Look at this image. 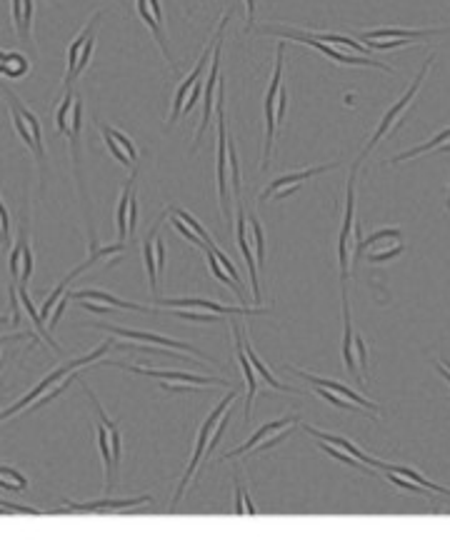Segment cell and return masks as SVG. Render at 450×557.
I'll return each mask as SVG.
<instances>
[{"mask_svg":"<svg viewBox=\"0 0 450 557\" xmlns=\"http://www.w3.org/2000/svg\"><path fill=\"white\" fill-rule=\"evenodd\" d=\"M3 90L5 100H8V108H10V120H13V128L15 133H18V138L23 140V145H28L30 150H33L35 160H38V168H40V178H43V185L40 188H45V178H48V150H45V140H43V125H40L38 115L33 113V110L28 108V105H23L18 100V95L13 93L10 88H0Z\"/></svg>","mask_w":450,"mask_h":557,"instance_id":"52a82bcc","label":"cell"},{"mask_svg":"<svg viewBox=\"0 0 450 557\" xmlns=\"http://www.w3.org/2000/svg\"><path fill=\"white\" fill-rule=\"evenodd\" d=\"M433 60H435V53H430L428 58H425V63H423V68L418 70V75L413 78V83L405 88V93L400 95L398 100H395L393 105H390L388 110H385V115L380 118V123H378V128H375V133L370 135V140L365 143V148H363V153H360V158H358V163H363L365 158H368L370 153H373L375 148L380 145V140H385L388 135H393L395 130L403 125V120H405V113H408L410 108H413V103H415V98H418V90H420V85H423V80L428 78V73H430V68H433Z\"/></svg>","mask_w":450,"mask_h":557,"instance_id":"8992f818","label":"cell"},{"mask_svg":"<svg viewBox=\"0 0 450 557\" xmlns=\"http://www.w3.org/2000/svg\"><path fill=\"white\" fill-rule=\"evenodd\" d=\"M83 385L85 395H88L90 405H93L95 413V440H98V453H100V463H103V475H105V495L113 493L115 488V478H118L120 470V460H123V435H120V428L115 425V420L108 418V413L103 410L100 400L95 398L93 390Z\"/></svg>","mask_w":450,"mask_h":557,"instance_id":"3957f363","label":"cell"},{"mask_svg":"<svg viewBox=\"0 0 450 557\" xmlns=\"http://www.w3.org/2000/svg\"><path fill=\"white\" fill-rule=\"evenodd\" d=\"M33 15V0H10V18H13L15 35H18V40H23L30 50H33Z\"/></svg>","mask_w":450,"mask_h":557,"instance_id":"f546056e","label":"cell"},{"mask_svg":"<svg viewBox=\"0 0 450 557\" xmlns=\"http://www.w3.org/2000/svg\"><path fill=\"white\" fill-rule=\"evenodd\" d=\"M248 233H250V245H253V255H255V263L260 265V270L265 268V230L260 225L258 215L250 210L248 213Z\"/></svg>","mask_w":450,"mask_h":557,"instance_id":"d590c367","label":"cell"},{"mask_svg":"<svg viewBox=\"0 0 450 557\" xmlns=\"http://www.w3.org/2000/svg\"><path fill=\"white\" fill-rule=\"evenodd\" d=\"M3 63H5V50H0V75H3Z\"/></svg>","mask_w":450,"mask_h":557,"instance_id":"f907efd6","label":"cell"},{"mask_svg":"<svg viewBox=\"0 0 450 557\" xmlns=\"http://www.w3.org/2000/svg\"><path fill=\"white\" fill-rule=\"evenodd\" d=\"M168 215V210H165L163 215L158 218V223L153 225V228L145 233L143 238V260H145V273H148V285H150V293H153V298L158 295V258H155V235H158L160 230V223H163V218Z\"/></svg>","mask_w":450,"mask_h":557,"instance_id":"1f68e13d","label":"cell"},{"mask_svg":"<svg viewBox=\"0 0 450 557\" xmlns=\"http://www.w3.org/2000/svg\"><path fill=\"white\" fill-rule=\"evenodd\" d=\"M235 240H238V250L243 253L245 268L250 275V288H253V300L250 303L260 305V280H258V263H255L253 245H250L248 233V213L243 208V200H235Z\"/></svg>","mask_w":450,"mask_h":557,"instance_id":"ffe728a7","label":"cell"},{"mask_svg":"<svg viewBox=\"0 0 450 557\" xmlns=\"http://www.w3.org/2000/svg\"><path fill=\"white\" fill-rule=\"evenodd\" d=\"M445 208L450 210V188H448V200H445Z\"/></svg>","mask_w":450,"mask_h":557,"instance_id":"f5cc1de1","label":"cell"},{"mask_svg":"<svg viewBox=\"0 0 450 557\" xmlns=\"http://www.w3.org/2000/svg\"><path fill=\"white\" fill-rule=\"evenodd\" d=\"M318 448L323 450V453H328L333 460H340V463L350 465V468L360 470V473H370V475H373V470H368V465H363V463H360V460H355L353 455H348V453H345V450H340V448H335V445L325 443V440H318Z\"/></svg>","mask_w":450,"mask_h":557,"instance_id":"60d3db41","label":"cell"},{"mask_svg":"<svg viewBox=\"0 0 450 557\" xmlns=\"http://www.w3.org/2000/svg\"><path fill=\"white\" fill-rule=\"evenodd\" d=\"M168 210H170V213H173V215H175V218H180V220H183V223H185V225H188V228H190V230H193V233H195V235H198V238H200V240H203V243H205V245H208V248H210V250H215V248H218V245H215V240H213V235H210V233H208V230H205V228H203V225H200V220H198V218H193V215H190V213H188V210H183V208H168Z\"/></svg>","mask_w":450,"mask_h":557,"instance_id":"f35d334b","label":"cell"},{"mask_svg":"<svg viewBox=\"0 0 450 557\" xmlns=\"http://www.w3.org/2000/svg\"><path fill=\"white\" fill-rule=\"evenodd\" d=\"M283 70H285V40H280L278 50H275V68L270 75V85L265 90V140H263V163L260 170L270 168V160H273V148H275V135H278L280 120L285 118V108H288V90L283 85Z\"/></svg>","mask_w":450,"mask_h":557,"instance_id":"277c9868","label":"cell"},{"mask_svg":"<svg viewBox=\"0 0 450 557\" xmlns=\"http://www.w3.org/2000/svg\"><path fill=\"white\" fill-rule=\"evenodd\" d=\"M443 368L448 370V373H450V360H443Z\"/></svg>","mask_w":450,"mask_h":557,"instance_id":"816d5d0a","label":"cell"},{"mask_svg":"<svg viewBox=\"0 0 450 557\" xmlns=\"http://www.w3.org/2000/svg\"><path fill=\"white\" fill-rule=\"evenodd\" d=\"M215 128H218V165H215V178H218V203L223 218L233 220V210H230V160H228V118H225V85L220 78V93L215 98Z\"/></svg>","mask_w":450,"mask_h":557,"instance_id":"8fae6325","label":"cell"},{"mask_svg":"<svg viewBox=\"0 0 450 557\" xmlns=\"http://www.w3.org/2000/svg\"><path fill=\"white\" fill-rule=\"evenodd\" d=\"M433 150H443V153H450V125H448V128L440 130V133H435L430 140H425L423 145H415V148L405 150V153L393 155L388 163L398 165V163H403V160L418 158V155H425V153H433Z\"/></svg>","mask_w":450,"mask_h":557,"instance_id":"d6a6232c","label":"cell"},{"mask_svg":"<svg viewBox=\"0 0 450 557\" xmlns=\"http://www.w3.org/2000/svg\"><path fill=\"white\" fill-rule=\"evenodd\" d=\"M113 348H115V343H113V340H108V343H103L100 348H95L93 353L83 355V358H78V360H70V363L55 368L53 373L45 375V378L40 380V383L35 385L33 390H28V393H25L23 398L18 400V403H13L8 410H3V413H0V423H3V420H8L10 415H18L20 410H25V408L38 410L40 405L55 400L60 393H65V388H68L73 380H78V370L88 368V365H93V363H100V360L105 358V353H110Z\"/></svg>","mask_w":450,"mask_h":557,"instance_id":"6da1fadb","label":"cell"},{"mask_svg":"<svg viewBox=\"0 0 450 557\" xmlns=\"http://www.w3.org/2000/svg\"><path fill=\"white\" fill-rule=\"evenodd\" d=\"M298 423H300L298 415H288V418L270 420V423L260 425V428L255 430V433L250 435V438L245 440V443L240 445V448H235V450H230V453H225L223 460H233V458H238V455L250 453V450H255V448H258V445H263L265 440H270V438H273V435L283 433L285 428H295V425H298Z\"/></svg>","mask_w":450,"mask_h":557,"instance_id":"f1b7e54d","label":"cell"},{"mask_svg":"<svg viewBox=\"0 0 450 557\" xmlns=\"http://www.w3.org/2000/svg\"><path fill=\"white\" fill-rule=\"evenodd\" d=\"M315 393H318L323 400H328V403L333 405V408H338V410H350V413H353V410H360L355 403H350V400L340 398V395L330 393V390H325V388H315Z\"/></svg>","mask_w":450,"mask_h":557,"instance_id":"7bdbcfd3","label":"cell"},{"mask_svg":"<svg viewBox=\"0 0 450 557\" xmlns=\"http://www.w3.org/2000/svg\"><path fill=\"white\" fill-rule=\"evenodd\" d=\"M90 328H98V330H108V333L118 335L123 340H135V343H143L150 345V348H170V350H183V353L195 355V358H208L205 353H200L198 348L193 345L183 343V340H173V338H165V335L158 333H150V330H135V328H120V325H105V323H90Z\"/></svg>","mask_w":450,"mask_h":557,"instance_id":"e0dca14e","label":"cell"},{"mask_svg":"<svg viewBox=\"0 0 450 557\" xmlns=\"http://www.w3.org/2000/svg\"><path fill=\"white\" fill-rule=\"evenodd\" d=\"M103 365H110V368H120L128 370L133 375H143V378H153L158 380L160 388L168 390V393H185V390H198V388H233L230 380L223 378H203V375H193V373H180V370H155V368H143V365H125L118 363V360H100Z\"/></svg>","mask_w":450,"mask_h":557,"instance_id":"9c48e42d","label":"cell"},{"mask_svg":"<svg viewBox=\"0 0 450 557\" xmlns=\"http://www.w3.org/2000/svg\"><path fill=\"white\" fill-rule=\"evenodd\" d=\"M450 33V28H375L360 33V43L368 45L370 50H398L405 45L423 43V40L435 38V35Z\"/></svg>","mask_w":450,"mask_h":557,"instance_id":"7c38bea8","label":"cell"},{"mask_svg":"<svg viewBox=\"0 0 450 557\" xmlns=\"http://www.w3.org/2000/svg\"><path fill=\"white\" fill-rule=\"evenodd\" d=\"M65 510L70 513H125V510H135L143 508V505H153L155 500L150 495H143V498H125V500H90V503H75V500L63 498Z\"/></svg>","mask_w":450,"mask_h":557,"instance_id":"484cf974","label":"cell"},{"mask_svg":"<svg viewBox=\"0 0 450 557\" xmlns=\"http://www.w3.org/2000/svg\"><path fill=\"white\" fill-rule=\"evenodd\" d=\"M8 268H10V280H13V285H25L30 280V275H33L35 255H33V248H30L28 223L20 228L18 240H15L13 250H10Z\"/></svg>","mask_w":450,"mask_h":557,"instance_id":"7402d4cb","label":"cell"},{"mask_svg":"<svg viewBox=\"0 0 450 557\" xmlns=\"http://www.w3.org/2000/svg\"><path fill=\"white\" fill-rule=\"evenodd\" d=\"M255 8H258V0H245V10H248V30L255 28Z\"/></svg>","mask_w":450,"mask_h":557,"instance_id":"c3c4849f","label":"cell"},{"mask_svg":"<svg viewBox=\"0 0 450 557\" xmlns=\"http://www.w3.org/2000/svg\"><path fill=\"white\" fill-rule=\"evenodd\" d=\"M155 305L168 310H198V313H213V315H223V318H235V315H245V318H250V315L273 313V308H245V305L213 303V300H205V298H160V295H155Z\"/></svg>","mask_w":450,"mask_h":557,"instance_id":"2e32d148","label":"cell"},{"mask_svg":"<svg viewBox=\"0 0 450 557\" xmlns=\"http://www.w3.org/2000/svg\"><path fill=\"white\" fill-rule=\"evenodd\" d=\"M168 218H170V225H173V228H175V233H180V235H183V238H185V240H190V243H193V245H195V248H200V250H208V245H205V243H203V240H200V238H198V235H195V233H193V230H190V228H188V225H185V223H183V220H180V218H175V215H173V213H170V210H168Z\"/></svg>","mask_w":450,"mask_h":557,"instance_id":"b9f144b4","label":"cell"},{"mask_svg":"<svg viewBox=\"0 0 450 557\" xmlns=\"http://www.w3.org/2000/svg\"><path fill=\"white\" fill-rule=\"evenodd\" d=\"M95 128L100 130V135H103L105 140V148L110 150V155H113L115 160H118L123 168L133 170L135 168V160H138V150H135V143L128 138V135L123 133V130L113 128V125L103 123V120H98L95 123Z\"/></svg>","mask_w":450,"mask_h":557,"instance_id":"cb8c5ba5","label":"cell"},{"mask_svg":"<svg viewBox=\"0 0 450 557\" xmlns=\"http://www.w3.org/2000/svg\"><path fill=\"white\" fill-rule=\"evenodd\" d=\"M435 370H438V373H440V375H443V378H445V380H448V385H450V373H448V370H445V368H443V365H440V363H438V360H435Z\"/></svg>","mask_w":450,"mask_h":557,"instance_id":"681fc988","label":"cell"},{"mask_svg":"<svg viewBox=\"0 0 450 557\" xmlns=\"http://www.w3.org/2000/svg\"><path fill=\"white\" fill-rule=\"evenodd\" d=\"M300 428L305 430L308 435H313L315 440H325V443H330V445H335V448H340V450H345L348 455H353L355 460H360L363 465H368V468H373V470H378V473H390L393 470V465L390 463H380V460H375L373 455H368V453H363V450L358 448V445H353L350 443L348 438H343V435H333V433H323V430H318V428H310V425H300Z\"/></svg>","mask_w":450,"mask_h":557,"instance_id":"83f0119b","label":"cell"},{"mask_svg":"<svg viewBox=\"0 0 450 557\" xmlns=\"http://www.w3.org/2000/svg\"><path fill=\"white\" fill-rule=\"evenodd\" d=\"M360 163L355 160L350 168L348 185H345V210H343V223H340L338 233V268H340V288H348L350 278V263H353V250L363 235H360L358 218H355V180H358Z\"/></svg>","mask_w":450,"mask_h":557,"instance_id":"ba28073f","label":"cell"},{"mask_svg":"<svg viewBox=\"0 0 450 557\" xmlns=\"http://www.w3.org/2000/svg\"><path fill=\"white\" fill-rule=\"evenodd\" d=\"M285 370H290L293 375H298V378H303V380H308L313 388H325V390H330V393H335V395H340V398H345V400H350V403H355L358 405L360 410H368L370 413V418H378L380 415V408L378 405L373 403V400H368V398H363V395H358L355 390H350L348 385H343V383H338V380H330V378H318V375H313V373H305V370H300V368H293V365H285Z\"/></svg>","mask_w":450,"mask_h":557,"instance_id":"603a6c76","label":"cell"},{"mask_svg":"<svg viewBox=\"0 0 450 557\" xmlns=\"http://www.w3.org/2000/svg\"><path fill=\"white\" fill-rule=\"evenodd\" d=\"M233 13H235V8L225 10L223 20H220V25H218V28H215V33H213V38H210V43L205 45L203 53H200V60H198V63H195V68L190 70L188 75H185V80L178 85V90H175L173 105H170L168 128H173V125L178 123L180 115H188L190 110H193L195 105L200 103V90H203V83H205L203 73H205V70H208L210 58H213V50H215V45H218V40L225 38V28H228V23H230V18H233Z\"/></svg>","mask_w":450,"mask_h":557,"instance_id":"7a4b0ae2","label":"cell"},{"mask_svg":"<svg viewBox=\"0 0 450 557\" xmlns=\"http://www.w3.org/2000/svg\"><path fill=\"white\" fill-rule=\"evenodd\" d=\"M400 253H405V243H403V233L398 228H383L370 233L368 238H360L355 243L353 258H360L365 255V260L373 265L378 263H388V260L398 258Z\"/></svg>","mask_w":450,"mask_h":557,"instance_id":"5bb4252c","label":"cell"},{"mask_svg":"<svg viewBox=\"0 0 450 557\" xmlns=\"http://www.w3.org/2000/svg\"><path fill=\"white\" fill-rule=\"evenodd\" d=\"M138 165L130 170V178L125 180L123 190H120L118 198V210H115V230H118V243H125L135 235L140 223V210H138V190H135V183H138Z\"/></svg>","mask_w":450,"mask_h":557,"instance_id":"9a60e30c","label":"cell"},{"mask_svg":"<svg viewBox=\"0 0 450 557\" xmlns=\"http://www.w3.org/2000/svg\"><path fill=\"white\" fill-rule=\"evenodd\" d=\"M230 330H233V338H235V358H238V365H240V370H243V380H245L243 418L250 420V413H253V400H255V395H258V375H255L253 365H250L248 355H245V348H243L245 330L240 328L238 320H230Z\"/></svg>","mask_w":450,"mask_h":557,"instance_id":"d4e9b609","label":"cell"},{"mask_svg":"<svg viewBox=\"0 0 450 557\" xmlns=\"http://www.w3.org/2000/svg\"><path fill=\"white\" fill-rule=\"evenodd\" d=\"M255 33L275 35V38H280V40H295V43H303V45H308V48L318 50L320 55L330 58L333 63L350 65V68H378V70H383V73H393L390 65L368 58V55H355V53H348V50H343V48H335V45L320 43V40H315L313 35H310V30L278 28V25H260V28H255Z\"/></svg>","mask_w":450,"mask_h":557,"instance_id":"5b68a950","label":"cell"},{"mask_svg":"<svg viewBox=\"0 0 450 557\" xmlns=\"http://www.w3.org/2000/svg\"><path fill=\"white\" fill-rule=\"evenodd\" d=\"M10 243V210L0 198V248Z\"/></svg>","mask_w":450,"mask_h":557,"instance_id":"ee69618b","label":"cell"},{"mask_svg":"<svg viewBox=\"0 0 450 557\" xmlns=\"http://www.w3.org/2000/svg\"><path fill=\"white\" fill-rule=\"evenodd\" d=\"M0 478H5V480H13V483H18L20 488L23 490H28V480H25V475L20 473V470H15V468H10V465H0Z\"/></svg>","mask_w":450,"mask_h":557,"instance_id":"bcb514c9","label":"cell"},{"mask_svg":"<svg viewBox=\"0 0 450 557\" xmlns=\"http://www.w3.org/2000/svg\"><path fill=\"white\" fill-rule=\"evenodd\" d=\"M235 398H238V393H235V388H230V393L225 395L223 400H220L218 405H215L213 410H210V415L208 418L203 420V425H200V430H198V438H195V448H193V455H190V463H188V468H185V473L180 475V480H178V488H175V493H173V500H170V505H168V510L170 513H175V508H178V503H180V498H183V493H185V488H188L190 483H193V478H195V473H198V468H200V463L205 460V450H208V443H210V435H213V430H215V425H218V420L223 418V413L225 410L230 408V405L235 403Z\"/></svg>","mask_w":450,"mask_h":557,"instance_id":"30bf717a","label":"cell"},{"mask_svg":"<svg viewBox=\"0 0 450 557\" xmlns=\"http://www.w3.org/2000/svg\"><path fill=\"white\" fill-rule=\"evenodd\" d=\"M340 293H343V343H340V355H343L345 370H348L358 383H363V380H360L363 375H360V368H358V355H355V325H353V313H350L348 288H340Z\"/></svg>","mask_w":450,"mask_h":557,"instance_id":"4316f807","label":"cell"},{"mask_svg":"<svg viewBox=\"0 0 450 557\" xmlns=\"http://www.w3.org/2000/svg\"><path fill=\"white\" fill-rule=\"evenodd\" d=\"M135 10H138V15H140V20L145 23V28L153 33L158 48L163 50V58L168 60L170 70H175V60H173V53H170L168 35H165V10H163V5H160V0H135Z\"/></svg>","mask_w":450,"mask_h":557,"instance_id":"44dd1931","label":"cell"},{"mask_svg":"<svg viewBox=\"0 0 450 557\" xmlns=\"http://www.w3.org/2000/svg\"><path fill=\"white\" fill-rule=\"evenodd\" d=\"M338 160L335 163H328V165H318V168H305V170H295V173H285V175H280V178H275V180H270L268 183V188L260 193V203H268V200H285V198H290V195L295 193V190L300 188V185L305 183V180H310V178H318V175H323V173H328V170H333V168H338Z\"/></svg>","mask_w":450,"mask_h":557,"instance_id":"ac0fdd59","label":"cell"},{"mask_svg":"<svg viewBox=\"0 0 450 557\" xmlns=\"http://www.w3.org/2000/svg\"><path fill=\"white\" fill-rule=\"evenodd\" d=\"M183 5H185V8H188V13H190V3H188V0H183Z\"/></svg>","mask_w":450,"mask_h":557,"instance_id":"db71d44e","label":"cell"},{"mask_svg":"<svg viewBox=\"0 0 450 557\" xmlns=\"http://www.w3.org/2000/svg\"><path fill=\"white\" fill-rule=\"evenodd\" d=\"M155 258H158V275L163 278L165 273V243L160 235H155Z\"/></svg>","mask_w":450,"mask_h":557,"instance_id":"7dc6e473","label":"cell"},{"mask_svg":"<svg viewBox=\"0 0 450 557\" xmlns=\"http://www.w3.org/2000/svg\"><path fill=\"white\" fill-rule=\"evenodd\" d=\"M30 73V60L25 58L23 53L18 50H10L5 53V63H3V75L10 80H20Z\"/></svg>","mask_w":450,"mask_h":557,"instance_id":"8d00e7d4","label":"cell"},{"mask_svg":"<svg viewBox=\"0 0 450 557\" xmlns=\"http://www.w3.org/2000/svg\"><path fill=\"white\" fill-rule=\"evenodd\" d=\"M70 300H98V303L113 305L115 310H133V313H155V308H148V305H138V303H128V300H118L115 295L105 293V290H78V293H70Z\"/></svg>","mask_w":450,"mask_h":557,"instance_id":"836d02e7","label":"cell"},{"mask_svg":"<svg viewBox=\"0 0 450 557\" xmlns=\"http://www.w3.org/2000/svg\"><path fill=\"white\" fill-rule=\"evenodd\" d=\"M15 293H18L20 305H23V308H25V313H28L30 323L35 325V330H38V333H40V338H43L45 343H48L53 350H60L58 343H55V340H53V333H48V330H45V323H43V320H40V313H38V310H35V305H33V300H30V295H28V290H25V285H15Z\"/></svg>","mask_w":450,"mask_h":557,"instance_id":"e575fe53","label":"cell"},{"mask_svg":"<svg viewBox=\"0 0 450 557\" xmlns=\"http://www.w3.org/2000/svg\"><path fill=\"white\" fill-rule=\"evenodd\" d=\"M233 485H235V515H255V513H258V508H255L253 500H250L248 490H245L243 480H240L238 473H235Z\"/></svg>","mask_w":450,"mask_h":557,"instance_id":"ab89813d","label":"cell"},{"mask_svg":"<svg viewBox=\"0 0 450 557\" xmlns=\"http://www.w3.org/2000/svg\"><path fill=\"white\" fill-rule=\"evenodd\" d=\"M243 348H245V355H248V360H250V365H253V370H255V375H258L260 380H263L268 388H273V390H278V393H290V395H300V390L298 388H293V385H285V383H280V380H275V375L270 373L268 370V365L263 363V358H260L258 353H255V348H253V343L248 340V335L243 333Z\"/></svg>","mask_w":450,"mask_h":557,"instance_id":"4dcf8cb0","label":"cell"},{"mask_svg":"<svg viewBox=\"0 0 450 557\" xmlns=\"http://www.w3.org/2000/svg\"><path fill=\"white\" fill-rule=\"evenodd\" d=\"M223 40L225 38L218 40V45H215V50H213V58H210L208 78H205V83H203V120H200L198 130H195V140H193V148H190V153L198 150L200 140H203L205 130H208L210 118H213L215 90H218V83H220V60H223Z\"/></svg>","mask_w":450,"mask_h":557,"instance_id":"d6986e66","label":"cell"},{"mask_svg":"<svg viewBox=\"0 0 450 557\" xmlns=\"http://www.w3.org/2000/svg\"><path fill=\"white\" fill-rule=\"evenodd\" d=\"M203 253H205V255H208V268H210V273H213V275H215V280H220V283H223V285H228V288H230V290H233V293H235V298H238V300H240V305H245V303H248V300H245V295H243V285H240V283H235V280H233V278H230V275H228V273H225V270H223V268H220L218 258H215V255H213V253H210V250H203Z\"/></svg>","mask_w":450,"mask_h":557,"instance_id":"74e56055","label":"cell"},{"mask_svg":"<svg viewBox=\"0 0 450 557\" xmlns=\"http://www.w3.org/2000/svg\"><path fill=\"white\" fill-rule=\"evenodd\" d=\"M103 15H105L103 10H98V13L88 20V25H85V28L75 35L73 43H70L68 65H65L63 93L65 90L73 88L75 80H78L80 75H83V70L88 68L90 58H93V50H95V35H98V25H100V18H103Z\"/></svg>","mask_w":450,"mask_h":557,"instance_id":"4fadbf2b","label":"cell"},{"mask_svg":"<svg viewBox=\"0 0 450 557\" xmlns=\"http://www.w3.org/2000/svg\"><path fill=\"white\" fill-rule=\"evenodd\" d=\"M0 513H20V515H38V508H30V505L10 503V500H0Z\"/></svg>","mask_w":450,"mask_h":557,"instance_id":"f6af8a7d","label":"cell"}]
</instances>
